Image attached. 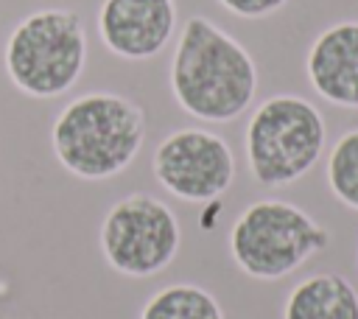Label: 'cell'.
<instances>
[{
  "instance_id": "obj_1",
  "label": "cell",
  "mask_w": 358,
  "mask_h": 319,
  "mask_svg": "<svg viewBox=\"0 0 358 319\" xmlns=\"http://www.w3.org/2000/svg\"><path fill=\"white\" fill-rule=\"evenodd\" d=\"M168 87L182 112L201 123L238 120L257 95L260 73L252 53L204 14L179 28Z\"/></svg>"
},
{
  "instance_id": "obj_2",
  "label": "cell",
  "mask_w": 358,
  "mask_h": 319,
  "mask_svg": "<svg viewBox=\"0 0 358 319\" xmlns=\"http://www.w3.org/2000/svg\"><path fill=\"white\" fill-rule=\"evenodd\" d=\"M145 143V112L137 101L109 90L76 95L50 126L56 162L84 182L123 173Z\"/></svg>"
},
{
  "instance_id": "obj_3",
  "label": "cell",
  "mask_w": 358,
  "mask_h": 319,
  "mask_svg": "<svg viewBox=\"0 0 358 319\" xmlns=\"http://www.w3.org/2000/svg\"><path fill=\"white\" fill-rule=\"evenodd\" d=\"M87 28L76 11L39 8L11 28L3 67L17 92L50 101L76 87L87 67Z\"/></svg>"
},
{
  "instance_id": "obj_4",
  "label": "cell",
  "mask_w": 358,
  "mask_h": 319,
  "mask_svg": "<svg viewBox=\"0 0 358 319\" xmlns=\"http://www.w3.org/2000/svg\"><path fill=\"white\" fill-rule=\"evenodd\" d=\"M327 123L319 106L294 92H277L260 101L243 132L249 173L263 187H288L322 160Z\"/></svg>"
},
{
  "instance_id": "obj_5",
  "label": "cell",
  "mask_w": 358,
  "mask_h": 319,
  "mask_svg": "<svg viewBox=\"0 0 358 319\" xmlns=\"http://www.w3.org/2000/svg\"><path fill=\"white\" fill-rule=\"evenodd\" d=\"M229 257L252 280H282L330 246V232L299 204L257 199L229 227Z\"/></svg>"
},
{
  "instance_id": "obj_6",
  "label": "cell",
  "mask_w": 358,
  "mask_h": 319,
  "mask_svg": "<svg viewBox=\"0 0 358 319\" xmlns=\"http://www.w3.org/2000/svg\"><path fill=\"white\" fill-rule=\"evenodd\" d=\"M106 266L123 277H154L165 271L182 246L176 213L154 193H129L112 201L98 227Z\"/></svg>"
},
{
  "instance_id": "obj_7",
  "label": "cell",
  "mask_w": 358,
  "mask_h": 319,
  "mask_svg": "<svg viewBox=\"0 0 358 319\" xmlns=\"http://www.w3.org/2000/svg\"><path fill=\"white\" fill-rule=\"evenodd\" d=\"M151 171L179 201L210 204L229 190L235 179V154L221 134L185 126L157 143Z\"/></svg>"
},
{
  "instance_id": "obj_8",
  "label": "cell",
  "mask_w": 358,
  "mask_h": 319,
  "mask_svg": "<svg viewBox=\"0 0 358 319\" xmlns=\"http://www.w3.org/2000/svg\"><path fill=\"white\" fill-rule=\"evenodd\" d=\"M98 36L103 48L123 62H148L176 36V0H101Z\"/></svg>"
},
{
  "instance_id": "obj_9",
  "label": "cell",
  "mask_w": 358,
  "mask_h": 319,
  "mask_svg": "<svg viewBox=\"0 0 358 319\" xmlns=\"http://www.w3.org/2000/svg\"><path fill=\"white\" fill-rule=\"evenodd\" d=\"M305 76L322 101L358 112V20L333 22L313 36Z\"/></svg>"
},
{
  "instance_id": "obj_10",
  "label": "cell",
  "mask_w": 358,
  "mask_h": 319,
  "mask_svg": "<svg viewBox=\"0 0 358 319\" xmlns=\"http://www.w3.org/2000/svg\"><path fill=\"white\" fill-rule=\"evenodd\" d=\"M282 319H358V288L344 274L316 271L288 291Z\"/></svg>"
},
{
  "instance_id": "obj_11",
  "label": "cell",
  "mask_w": 358,
  "mask_h": 319,
  "mask_svg": "<svg viewBox=\"0 0 358 319\" xmlns=\"http://www.w3.org/2000/svg\"><path fill=\"white\" fill-rule=\"evenodd\" d=\"M137 319H224V308L196 283H171L145 299Z\"/></svg>"
},
{
  "instance_id": "obj_12",
  "label": "cell",
  "mask_w": 358,
  "mask_h": 319,
  "mask_svg": "<svg viewBox=\"0 0 358 319\" xmlns=\"http://www.w3.org/2000/svg\"><path fill=\"white\" fill-rule=\"evenodd\" d=\"M324 176L330 193L347 207L358 213V126L344 132L327 154Z\"/></svg>"
},
{
  "instance_id": "obj_13",
  "label": "cell",
  "mask_w": 358,
  "mask_h": 319,
  "mask_svg": "<svg viewBox=\"0 0 358 319\" xmlns=\"http://www.w3.org/2000/svg\"><path fill=\"white\" fill-rule=\"evenodd\" d=\"M215 3L241 20H266L288 6V0H215Z\"/></svg>"
}]
</instances>
